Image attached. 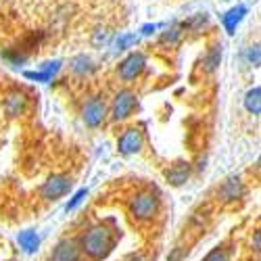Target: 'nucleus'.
Instances as JSON below:
<instances>
[{
  "label": "nucleus",
  "mask_w": 261,
  "mask_h": 261,
  "mask_svg": "<svg viewBox=\"0 0 261 261\" xmlns=\"http://www.w3.org/2000/svg\"><path fill=\"white\" fill-rule=\"evenodd\" d=\"M77 245L82 255H86L92 261H100L115 249L117 236H115V230H111L107 224H92L77 238Z\"/></svg>",
  "instance_id": "1"
},
{
  "label": "nucleus",
  "mask_w": 261,
  "mask_h": 261,
  "mask_svg": "<svg viewBox=\"0 0 261 261\" xmlns=\"http://www.w3.org/2000/svg\"><path fill=\"white\" fill-rule=\"evenodd\" d=\"M161 207V199L153 188H142L138 190L132 199H129V213L136 222H153Z\"/></svg>",
  "instance_id": "2"
},
{
  "label": "nucleus",
  "mask_w": 261,
  "mask_h": 261,
  "mask_svg": "<svg viewBox=\"0 0 261 261\" xmlns=\"http://www.w3.org/2000/svg\"><path fill=\"white\" fill-rule=\"evenodd\" d=\"M80 113H82V121L86 123V127L96 129L109 117V105H107L102 94H90V96H86V100L82 102Z\"/></svg>",
  "instance_id": "3"
},
{
  "label": "nucleus",
  "mask_w": 261,
  "mask_h": 261,
  "mask_svg": "<svg viewBox=\"0 0 261 261\" xmlns=\"http://www.w3.org/2000/svg\"><path fill=\"white\" fill-rule=\"evenodd\" d=\"M136 107H138V96H136V92L123 88V90H119V92L113 96L111 105H109V119L115 121V123H117V121H125L129 115L136 111Z\"/></svg>",
  "instance_id": "4"
},
{
  "label": "nucleus",
  "mask_w": 261,
  "mask_h": 261,
  "mask_svg": "<svg viewBox=\"0 0 261 261\" xmlns=\"http://www.w3.org/2000/svg\"><path fill=\"white\" fill-rule=\"evenodd\" d=\"M73 188V180L67 173H53V176L38 188L42 201H59L65 194H69V190Z\"/></svg>",
  "instance_id": "5"
},
{
  "label": "nucleus",
  "mask_w": 261,
  "mask_h": 261,
  "mask_svg": "<svg viewBox=\"0 0 261 261\" xmlns=\"http://www.w3.org/2000/svg\"><path fill=\"white\" fill-rule=\"evenodd\" d=\"M144 67H146V57L142 55V53H129L119 65H117V77L121 80V82H125V84H129V82H134V80H138L140 77V73L144 71Z\"/></svg>",
  "instance_id": "6"
},
{
  "label": "nucleus",
  "mask_w": 261,
  "mask_h": 261,
  "mask_svg": "<svg viewBox=\"0 0 261 261\" xmlns=\"http://www.w3.org/2000/svg\"><path fill=\"white\" fill-rule=\"evenodd\" d=\"M142 144H144L142 129L140 127H127V129H123L119 140H117V150H119V155L129 157V155L140 153Z\"/></svg>",
  "instance_id": "7"
},
{
  "label": "nucleus",
  "mask_w": 261,
  "mask_h": 261,
  "mask_svg": "<svg viewBox=\"0 0 261 261\" xmlns=\"http://www.w3.org/2000/svg\"><path fill=\"white\" fill-rule=\"evenodd\" d=\"M46 261H82V251L77 238H61L48 253Z\"/></svg>",
  "instance_id": "8"
},
{
  "label": "nucleus",
  "mask_w": 261,
  "mask_h": 261,
  "mask_svg": "<svg viewBox=\"0 0 261 261\" xmlns=\"http://www.w3.org/2000/svg\"><path fill=\"white\" fill-rule=\"evenodd\" d=\"M247 194V188H245V182L238 178V176H232L228 180H224L220 186H217V201L222 203H236L241 201Z\"/></svg>",
  "instance_id": "9"
},
{
  "label": "nucleus",
  "mask_w": 261,
  "mask_h": 261,
  "mask_svg": "<svg viewBox=\"0 0 261 261\" xmlns=\"http://www.w3.org/2000/svg\"><path fill=\"white\" fill-rule=\"evenodd\" d=\"M25 107H28V96L21 92V90H11L5 94L3 100V109L9 117H19L25 113Z\"/></svg>",
  "instance_id": "10"
},
{
  "label": "nucleus",
  "mask_w": 261,
  "mask_h": 261,
  "mask_svg": "<svg viewBox=\"0 0 261 261\" xmlns=\"http://www.w3.org/2000/svg\"><path fill=\"white\" fill-rule=\"evenodd\" d=\"M190 173H192V165L186 161H178L169 165V169L165 171V178L171 186H184L190 180Z\"/></svg>",
  "instance_id": "11"
},
{
  "label": "nucleus",
  "mask_w": 261,
  "mask_h": 261,
  "mask_svg": "<svg viewBox=\"0 0 261 261\" xmlns=\"http://www.w3.org/2000/svg\"><path fill=\"white\" fill-rule=\"evenodd\" d=\"M69 69H71V73H75V75H80V77H86V75H90V73L96 69V65L92 63L90 57L75 55V57L69 61Z\"/></svg>",
  "instance_id": "12"
},
{
  "label": "nucleus",
  "mask_w": 261,
  "mask_h": 261,
  "mask_svg": "<svg viewBox=\"0 0 261 261\" xmlns=\"http://www.w3.org/2000/svg\"><path fill=\"white\" fill-rule=\"evenodd\" d=\"M17 243H19L21 249H23V253L32 255V253H36L38 247H40V234H38L36 230H23V232H19Z\"/></svg>",
  "instance_id": "13"
},
{
  "label": "nucleus",
  "mask_w": 261,
  "mask_h": 261,
  "mask_svg": "<svg viewBox=\"0 0 261 261\" xmlns=\"http://www.w3.org/2000/svg\"><path fill=\"white\" fill-rule=\"evenodd\" d=\"M259 94H261L259 86H255V88H251V90L245 94V107H247V111H249V113H253V115H259V111H261V100H259Z\"/></svg>",
  "instance_id": "14"
},
{
  "label": "nucleus",
  "mask_w": 261,
  "mask_h": 261,
  "mask_svg": "<svg viewBox=\"0 0 261 261\" xmlns=\"http://www.w3.org/2000/svg\"><path fill=\"white\" fill-rule=\"evenodd\" d=\"M230 259H232V251H230L226 245H220V247L211 249V251L203 257V261H230Z\"/></svg>",
  "instance_id": "15"
},
{
  "label": "nucleus",
  "mask_w": 261,
  "mask_h": 261,
  "mask_svg": "<svg viewBox=\"0 0 261 261\" xmlns=\"http://www.w3.org/2000/svg\"><path fill=\"white\" fill-rule=\"evenodd\" d=\"M243 13H245V7H238V9H234V11H230L226 17H224V25H226V30H228V34H232L234 32V28H236V23L243 19Z\"/></svg>",
  "instance_id": "16"
},
{
  "label": "nucleus",
  "mask_w": 261,
  "mask_h": 261,
  "mask_svg": "<svg viewBox=\"0 0 261 261\" xmlns=\"http://www.w3.org/2000/svg\"><path fill=\"white\" fill-rule=\"evenodd\" d=\"M111 36H113V34L109 32L107 28H98V30L92 34V40H90V42H92V46H105L107 42L111 40Z\"/></svg>",
  "instance_id": "17"
},
{
  "label": "nucleus",
  "mask_w": 261,
  "mask_h": 261,
  "mask_svg": "<svg viewBox=\"0 0 261 261\" xmlns=\"http://www.w3.org/2000/svg\"><path fill=\"white\" fill-rule=\"evenodd\" d=\"M220 59H222V48L220 46H215L209 55H207V61H205V65H207V71H213L217 65H220Z\"/></svg>",
  "instance_id": "18"
},
{
  "label": "nucleus",
  "mask_w": 261,
  "mask_h": 261,
  "mask_svg": "<svg viewBox=\"0 0 261 261\" xmlns=\"http://www.w3.org/2000/svg\"><path fill=\"white\" fill-rule=\"evenodd\" d=\"M86 194H88V192H86V190H77L75 194H73V199L67 203V207H65V209H67V211H73L82 201H84V197H86Z\"/></svg>",
  "instance_id": "19"
},
{
  "label": "nucleus",
  "mask_w": 261,
  "mask_h": 261,
  "mask_svg": "<svg viewBox=\"0 0 261 261\" xmlns=\"http://www.w3.org/2000/svg\"><path fill=\"white\" fill-rule=\"evenodd\" d=\"M184 257H186V251L182 249V247H176L171 253H169V257H167V261H184Z\"/></svg>",
  "instance_id": "20"
},
{
  "label": "nucleus",
  "mask_w": 261,
  "mask_h": 261,
  "mask_svg": "<svg viewBox=\"0 0 261 261\" xmlns=\"http://www.w3.org/2000/svg\"><path fill=\"white\" fill-rule=\"evenodd\" d=\"M249 59H251L253 65H259V46H257V44L251 46V50H249Z\"/></svg>",
  "instance_id": "21"
},
{
  "label": "nucleus",
  "mask_w": 261,
  "mask_h": 261,
  "mask_svg": "<svg viewBox=\"0 0 261 261\" xmlns=\"http://www.w3.org/2000/svg\"><path fill=\"white\" fill-rule=\"evenodd\" d=\"M123 261H148V257H144L142 253H132V255H127Z\"/></svg>",
  "instance_id": "22"
},
{
  "label": "nucleus",
  "mask_w": 261,
  "mask_h": 261,
  "mask_svg": "<svg viewBox=\"0 0 261 261\" xmlns=\"http://www.w3.org/2000/svg\"><path fill=\"white\" fill-rule=\"evenodd\" d=\"M251 247H253V251H255V253H259V230H255V236H253Z\"/></svg>",
  "instance_id": "23"
}]
</instances>
